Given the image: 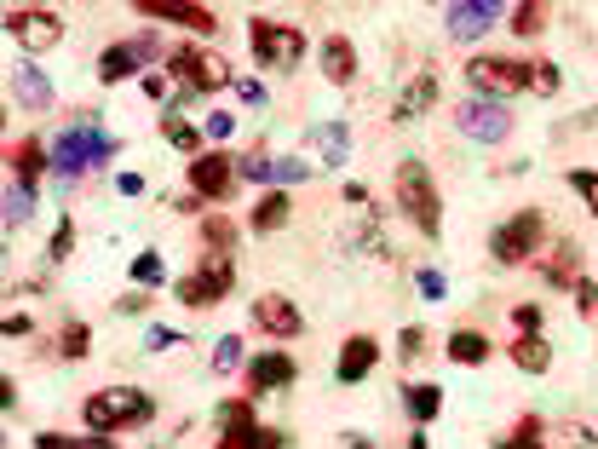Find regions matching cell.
<instances>
[{
	"mask_svg": "<svg viewBox=\"0 0 598 449\" xmlns=\"http://www.w3.org/2000/svg\"><path fill=\"white\" fill-rule=\"evenodd\" d=\"M150 415H156V398L138 392V386H110V392H92V398L81 403V421H87V432H98V438L127 432V426H150Z\"/></svg>",
	"mask_w": 598,
	"mask_h": 449,
	"instance_id": "cell-1",
	"label": "cell"
},
{
	"mask_svg": "<svg viewBox=\"0 0 598 449\" xmlns=\"http://www.w3.org/2000/svg\"><path fill=\"white\" fill-rule=\"evenodd\" d=\"M391 202L414 219L420 237H437V231H443V202H437V185H432V173H426V162H397V173H391Z\"/></svg>",
	"mask_w": 598,
	"mask_h": 449,
	"instance_id": "cell-2",
	"label": "cell"
},
{
	"mask_svg": "<svg viewBox=\"0 0 598 449\" xmlns=\"http://www.w3.org/2000/svg\"><path fill=\"white\" fill-rule=\"evenodd\" d=\"M115 156V139L98 127V121H69L58 144H52V173H81V167H104Z\"/></svg>",
	"mask_w": 598,
	"mask_h": 449,
	"instance_id": "cell-3",
	"label": "cell"
},
{
	"mask_svg": "<svg viewBox=\"0 0 598 449\" xmlns=\"http://www.w3.org/2000/svg\"><path fill=\"white\" fill-rule=\"evenodd\" d=\"M466 81H472V98H512V93H529L535 87V70L524 58H506V52H478L466 64Z\"/></svg>",
	"mask_w": 598,
	"mask_h": 449,
	"instance_id": "cell-4",
	"label": "cell"
},
{
	"mask_svg": "<svg viewBox=\"0 0 598 449\" xmlns=\"http://www.w3.org/2000/svg\"><path fill=\"white\" fill-rule=\"evenodd\" d=\"M248 47H253V58H259L271 75H288V70H299V58H305V29L276 24V18H253V24H248Z\"/></svg>",
	"mask_w": 598,
	"mask_h": 449,
	"instance_id": "cell-5",
	"label": "cell"
},
{
	"mask_svg": "<svg viewBox=\"0 0 598 449\" xmlns=\"http://www.w3.org/2000/svg\"><path fill=\"white\" fill-rule=\"evenodd\" d=\"M541 242H547V219H541V208H524L489 237V260L495 265H529L541 254Z\"/></svg>",
	"mask_w": 598,
	"mask_h": 449,
	"instance_id": "cell-6",
	"label": "cell"
},
{
	"mask_svg": "<svg viewBox=\"0 0 598 449\" xmlns=\"http://www.w3.org/2000/svg\"><path fill=\"white\" fill-rule=\"evenodd\" d=\"M213 421H219V449H282V432L259 426L253 398H225Z\"/></svg>",
	"mask_w": 598,
	"mask_h": 449,
	"instance_id": "cell-7",
	"label": "cell"
},
{
	"mask_svg": "<svg viewBox=\"0 0 598 449\" xmlns=\"http://www.w3.org/2000/svg\"><path fill=\"white\" fill-rule=\"evenodd\" d=\"M230 288H236V265H230V254H207L202 271H190V277L179 283V306L207 311V306H219Z\"/></svg>",
	"mask_w": 598,
	"mask_h": 449,
	"instance_id": "cell-8",
	"label": "cell"
},
{
	"mask_svg": "<svg viewBox=\"0 0 598 449\" xmlns=\"http://www.w3.org/2000/svg\"><path fill=\"white\" fill-rule=\"evenodd\" d=\"M167 70L184 75L190 93H219V87H230V64L207 47H173L167 52Z\"/></svg>",
	"mask_w": 598,
	"mask_h": 449,
	"instance_id": "cell-9",
	"label": "cell"
},
{
	"mask_svg": "<svg viewBox=\"0 0 598 449\" xmlns=\"http://www.w3.org/2000/svg\"><path fill=\"white\" fill-rule=\"evenodd\" d=\"M455 121H460V133H466V139H478V144L512 139V110H506V104H495V98H466Z\"/></svg>",
	"mask_w": 598,
	"mask_h": 449,
	"instance_id": "cell-10",
	"label": "cell"
},
{
	"mask_svg": "<svg viewBox=\"0 0 598 449\" xmlns=\"http://www.w3.org/2000/svg\"><path fill=\"white\" fill-rule=\"evenodd\" d=\"M6 29H12V41L23 52H52L64 41V24H58V12H46V6H23V12H6Z\"/></svg>",
	"mask_w": 598,
	"mask_h": 449,
	"instance_id": "cell-11",
	"label": "cell"
},
{
	"mask_svg": "<svg viewBox=\"0 0 598 449\" xmlns=\"http://www.w3.org/2000/svg\"><path fill=\"white\" fill-rule=\"evenodd\" d=\"M236 162H230L225 150H202L196 162H190V190L202 196V202H225L230 190H236Z\"/></svg>",
	"mask_w": 598,
	"mask_h": 449,
	"instance_id": "cell-12",
	"label": "cell"
},
{
	"mask_svg": "<svg viewBox=\"0 0 598 449\" xmlns=\"http://www.w3.org/2000/svg\"><path fill=\"white\" fill-rule=\"evenodd\" d=\"M501 0H455V6H443V29H449V41H478L483 29L501 24Z\"/></svg>",
	"mask_w": 598,
	"mask_h": 449,
	"instance_id": "cell-13",
	"label": "cell"
},
{
	"mask_svg": "<svg viewBox=\"0 0 598 449\" xmlns=\"http://www.w3.org/2000/svg\"><path fill=\"white\" fill-rule=\"evenodd\" d=\"M138 12L150 24H173V29H190V35H213L219 29V18L207 6H190V0H138Z\"/></svg>",
	"mask_w": 598,
	"mask_h": 449,
	"instance_id": "cell-14",
	"label": "cell"
},
{
	"mask_svg": "<svg viewBox=\"0 0 598 449\" xmlns=\"http://www.w3.org/2000/svg\"><path fill=\"white\" fill-rule=\"evenodd\" d=\"M253 329L271 334V340H294V334L305 329V317H299V306L288 294H259V300H253Z\"/></svg>",
	"mask_w": 598,
	"mask_h": 449,
	"instance_id": "cell-15",
	"label": "cell"
},
{
	"mask_svg": "<svg viewBox=\"0 0 598 449\" xmlns=\"http://www.w3.org/2000/svg\"><path fill=\"white\" fill-rule=\"evenodd\" d=\"M294 375H299V363L288 352H253V363H248V398L259 403L265 392H282V386H294Z\"/></svg>",
	"mask_w": 598,
	"mask_h": 449,
	"instance_id": "cell-16",
	"label": "cell"
},
{
	"mask_svg": "<svg viewBox=\"0 0 598 449\" xmlns=\"http://www.w3.org/2000/svg\"><path fill=\"white\" fill-rule=\"evenodd\" d=\"M12 104H23L29 116L52 110V81H46L35 64H18V70H12Z\"/></svg>",
	"mask_w": 598,
	"mask_h": 449,
	"instance_id": "cell-17",
	"label": "cell"
},
{
	"mask_svg": "<svg viewBox=\"0 0 598 449\" xmlns=\"http://www.w3.org/2000/svg\"><path fill=\"white\" fill-rule=\"evenodd\" d=\"M374 363H380V340L374 334H351L340 346V380H368Z\"/></svg>",
	"mask_w": 598,
	"mask_h": 449,
	"instance_id": "cell-18",
	"label": "cell"
},
{
	"mask_svg": "<svg viewBox=\"0 0 598 449\" xmlns=\"http://www.w3.org/2000/svg\"><path fill=\"white\" fill-rule=\"evenodd\" d=\"M322 75H328L334 87H351V81H357V47H351L345 35H328V41H322Z\"/></svg>",
	"mask_w": 598,
	"mask_h": 449,
	"instance_id": "cell-19",
	"label": "cell"
},
{
	"mask_svg": "<svg viewBox=\"0 0 598 449\" xmlns=\"http://www.w3.org/2000/svg\"><path fill=\"white\" fill-rule=\"evenodd\" d=\"M6 167H12V179H18V185H29L35 190V179H41L46 167V150H41V139H23V144H12V150H6Z\"/></svg>",
	"mask_w": 598,
	"mask_h": 449,
	"instance_id": "cell-20",
	"label": "cell"
},
{
	"mask_svg": "<svg viewBox=\"0 0 598 449\" xmlns=\"http://www.w3.org/2000/svg\"><path fill=\"white\" fill-rule=\"evenodd\" d=\"M138 64H144V52H138L133 41H121V47H104V52H98V81H104V87H115V81H127Z\"/></svg>",
	"mask_w": 598,
	"mask_h": 449,
	"instance_id": "cell-21",
	"label": "cell"
},
{
	"mask_svg": "<svg viewBox=\"0 0 598 449\" xmlns=\"http://www.w3.org/2000/svg\"><path fill=\"white\" fill-rule=\"evenodd\" d=\"M248 225L259 231V237H265V231H282V225H288V190H265V196L253 202Z\"/></svg>",
	"mask_w": 598,
	"mask_h": 449,
	"instance_id": "cell-22",
	"label": "cell"
},
{
	"mask_svg": "<svg viewBox=\"0 0 598 449\" xmlns=\"http://www.w3.org/2000/svg\"><path fill=\"white\" fill-rule=\"evenodd\" d=\"M437 104V75H414L409 93L397 98V110H391V121H414L420 110H432Z\"/></svg>",
	"mask_w": 598,
	"mask_h": 449,
	"instance_id": "cell-23",
	"label": "cell"
},
{
	"mask_svg": "<svg viewBox=\"0 0 598 449\" xmlns=\"http://www.w3.org/2000/svg\"><path fill=\"white\" fill-rule=\"evenodd\" d=\"M506 352H512V363H518L524 375H547V369H552V352H547V340H541V334H518Z\"/></svg>",
	"mask_w": 598,
	"mask_h": 449,
	"instance_id": "cell-24",
	"label": "cell"
},
{
	"mask_svg": "<svg viewBox=\"0 0 598 449\" xmlns=\"http://www.w3.org/2000/svg\"><path fill=\"white\" fill-rule=\"evenodd\" d=\"M489 352H495V346H489V334H478V329H455V334H449V357H455L460 369H478Z\"/></svg>",
	"mask_w": 598,
	"mask_h": 449,
	"instance_id": "cell-25",
	"label": "cell"
},
{
	"mask_svg": "<svg viewBox=\"0 0 598 449\" xmlns=\"http://www.w3.org/2000/svg\"><path fill=\"white\" fill-rule=\"evenodd\" d=\"M161 139L173 144L179 156H190V162H196V156H202L207 127H196V121H179V116H167V121H161Z\"/></svg>",
	"mask_w": 598,
	"mask_h": 449,
	"instance_id": "cell-26",
	"label": "cell"
},
{
	"mask_svg": "<svg viewBox=\"0 0 598 449\" xmlns=\"http://www.w3.org/2000/svg\"><path fill=\"white\" fill-rule=\"evenodd\" d=\"M547 283H558V288H575V283H581V248H575V242H558V248H552Z\"/></svg>",
	"mask_w": 598,
	"mask_h": 449,
	"instance_id": "cell-27",
	"label": "cell"
},
{
	"mask_svg": "<svg viewBox=\"0 0 598 449\" xmlns=\"http://www.w3.org/2000/svg\"><path fill=\"white\" fill-rule=\"evenodd\" d=\"M403 409H409L420 426L437 421V409H443V386H409V392H403Z\"/></svg>",
	"mask_w": 598,
	"mask_h": 449,
	"instance_id": "cell-28",
	"label": "cell"
},
{
	"mask_svg": "<svg viewBox=\"0 0 598 449\" xmlns=\"http://www.w3.org/2000/svg\"><path fill=\"white\" fill-rule=\"evenodd\" d=\"M29 219H35V190L12 179V185H6V231H18Z\"/></svg>",
	"mask_w": 598,
	"mask_h": 449,
	"instance_id": "cell-29",
	"label": "cell"
},
{
	"mask_svg": "<svg viewBox=\"0 0 598 449\" xmlns=\"http://www.w3.org/2000/svg\"><path fill=\"white\" fill-rule=\"evenodd\" d=\"M35 449H121L115 438H98V432H81V438H69V432H41Z\"/></svg>",
	"mask_w": 598,
	"mask_h": 449,
	"instance_id": "cell-30",
	"label": "cell"
},
{
	"mask_svg": "<svg viewBox=\"0 0 598 449\" xmlns=\"http://www.w3.org/2000/svg\"><path fill=\"white\" fill-rule=\"evenodd\" d=\"M133 283L138 288H161V283H167V260H161L156 248H144V254L133 260Z\"/></svg>",
	"mask_w": 598,
	"mask_h": 449,
	"instance_id": "cell-31",
	"label": "cell"
},
{
	"mask_svg": "<svg viewBox=\"0 0 598 449\" xmlns=\"http://www.w3.org/2000/svg\"><path fill=\"white\" fill-rule=\"evenodd\" d=\"M202 242L213 248V254H230V248H236V225L219 219V213H207V219H202Z\"/></svg>",
	"mask_w": 598,
	"mask_h": 449,
	"instance_id": "cell-32",
	"label": "cell"
},
{
	"mask_svg": "<svg viewBox=\"0 0 598 449\" xmlns=\"http://www.w3.org/2000/svg\"><path fill=\"white\" fill-rule=\"evenodd\" d=\"M311 139L322 144V156H328V167H345V127H340V121H322V127L311 133Z\"/></svg>",
	"mask_w": 598,
	"mask_h": 449,
	"instance_id": "cell-33",
	"label": "cell"
},
{
	"mask_svg": "<svg viewBox=\"0 0 598 449\" xmlns=\"http://www.w3.org/2000/svg\"><path fill=\"white\" fill-rule=\"evenodd\" d=\"M541 29H547V6H541V0H529V6H512V35H541Z\"/></svg>",
	"mask_w": 598,
	"mask_h": 449,
	"instance_id": "cell-34",
	"label": "cell"
},
{
	"mask_svg": "<svg viewBox=\"0 0 598 449\" xmlns=\"http://www.w3.org/2000/svg\"><path fill=\"white\" fill-rule=\"evenodd\" d=\"M495 449H547V444H541V421H535V415H524V421L512 426Z\"/></svg>",
	"mask_w": 598,
	"mask_h": 449,
	"instance_id": "cell-35",
	"label": "cell"
},
{
	"mask_svg": "<svg viewBox=\"0 0 598 449\" xmlns=\"http://www.w3.org/2000/svg\"><path fill=\"white\" fill-rule=\"evenodd\" d=\"M87 346H92V329H87V323H64V334H58V352H64L69 363H81V357H87Z\"/></svg>",
	"mask_w": 598,
	"mask_h": 449,
	"instance_id": "cell-36",
	"label": "cell"
},
{
	"mask_svg": "<svg viewBox=\"0 0 598 449\" xmlns=\"http://www.w3.org/2000/svg\"><path fill=\"white\" fill-rule=\"evenodd\" d=\"M236 173H242V179H253V185H265V179H276V162L265 156V150H259V144H253L248 156L236 162Z\"/></svg>",
	"mask_w": 598,
	"mask_h": 449,
	"instance_id": "cell-37",
	"label": "cell"
},
{
	"mask_svg": "<svg viewBox=\"0 0 598 449\" xmlns=\"http://www.w3.org/2000/svg\"><path fill=\"white\" fill-rule=\"evenodd\" d=\"M570 190L587 202V213L598 219V173H593V167H570Z\"/></svg>",
	"mask_w": 598,
	"mask_h": 449,
	"instance_id": "cell-38",
	"label": "cell"
},
{
	"mask_svg": "<svg viewBox=\"0 0 598 449\" xmlns=\"http://www.w3.org/2000/svg\"><path fill=\"white\" fill-rule=\"evenodd\" d=\"M213 369H219V375H230V369H242V340H236V334H225V340L213 346Z\"/></svg>",
	"mask_w": 598,
	"mask_h": 449,
	"instance_id": "cell-39",
	"label": "cell"
},
{
	"mask_svg": "<svg viewBox=\"0 0 598 449\" xmlns=\"http://www.w3.org/2000/svg\"><path fill=\"white\" fill-rule=\"evenodd\" d=\"M69 254H75V225H69V219H64V225L52 231V242H46V260H52V265H64Z\"/></svg>",
	"mask_w": 598,
	"mask_h": 449,
	"instance_id": "cell-40",
	"label": "cell"
},
{
	"mask_svg": "<svg viewBox=\"0 0 598 449\" xmlns=\"http://www.w3.org/2000/svg\"><path fill=\"white\" fill-rule=\"evenodd\" d=\"M397 357H403V363L426 357V329H403V334H397Z\"/></svg>",
	"mask_w": 598,
	"mask_h": 449,
	"instance_id": "cell-41",
	"label": "cell"
},
{
	"mask_svg": "<svg viewBox=\"0 0 598 449\" xmlns=\"http://www.w3.org/2000/svg\"><path fill=\"white\" fill-rule=\"evenodd\" d=\"M311 173H317V167H305L299 156H282V162H276V185H294V179H311Z\"/></svg>",
	"mask_w": 598,
	"mask_h": 449,
	"instance_id": "cell-42",
	"label": "cell"
},
{
	"mask_svg": "<svg viewBox=\"0 0 598 449\" xmlns=\"http://www.w3.org/2000/svg\"><path fill=\"white\" fill-rule=\"evenodd\" d=\"M414 283H420V294H426V300H443V294H449V283H443V271H420Z\"/></svg>",
	"mask_w": 598,
	"mask_h": 449,
	"instance_id": "cell-43",
	"label": "cell"
},
{
	"mask_svg": "<svg viewBox=\"0 0 598 449\" xmlns=\"http://www.w3.org/2000/svg\"><path fill=\"white\" fill-rule=\"evenodd\" d=\"M512 323H518V334H535L541 329V306H512Z\"/></svg>",
	"mask_w": 598,
	"mask_h": 449,
	"instance_id": "cell-44",
	"label": "cell"
},
{
	"mask_svg": "<svg viewBox=\"0 0 598 449\" xmlns=\"http://www.w3.org/2000/svg\"><path fill=\"white\" fill-rule=\"evenodd\" d=\"M207 133H213V139H230V133H236V116H230V110H213V116H207Z\"/></svg>",
	"mask_w": 598,
	"mask_h": 449,
	"instance_id": "cell-45",
	"label": "cell"
},
{
	"mask_svg": "<svg viewBox=\"0 0 598 449\" xmlns=\"http://www.w3.org/2000/svg\"><path fill=\"white\" fill-rule=\"evenodd\" d=\"M535 93H558V64H535Z\"/></svg>",
	"mask_w": 598,
	"mask_h": 449,
	"instance_id": "cell-46",
	"label": "cell"
},
{
	"mask_svg": "<svg viewBox=\"0 0 598 449\" xmlns=\"http://www.w3.org/2000/svg\"><path fill=\"white\" fill-rule=\"evenodd\" d=\"M115 311H121V317H144V311H150V300H144V294H121V300H115Z\"/></svg>",
	"mask_w": 598,
	"mask_h": 449,
	"instance_id": "cell-47",
	"label": "cell"
},
{
	"mask_svg": "<svg viewBox=\"0 0 598 449\" xmlns=\"http://www.w3.org/2000/svg\"><path fill=\"white\" fill-rule=\"evenodd\" d=\"M144 346H150V352H161V346H179V329H161V323H156V329L144 334Z\"/></svg>",
	"mask_w": 598,
	"mask_h": 449,
	"instance_id": "cell-48",
	"label": "cell"
},
{
	"mask_svg": "<svg viewBox=\"0 0 598 449\" xmlns=\"http://www.w3.org/2000/svg\"><path fill=\"white\" fill-rule=\"evenodd\" d=\"M575 300H581V311H598V288L581 277V283H575Z\"/></svg>",
	"mask_w": 598,
	"mask_h": 449,
	"instance_id": "cell-49",
	"label": "cell"
},
{
	"mask_svg": "<svg viewBox=\"0 0 598 449\" xmlns=\"http://www.w3.org/2000/svg\"><path fill=\"white\" fill-rule=\"evenodd\" d=\"M115 190H121V196H144V179H138V173H121V179H115Z\"/></svg>",
	"mask_w": 598,
	"mask_h": 449,
	"instance_id": "cell-50",
	"label": "cell"
},
{
	"mask_svg": "<svg viewBox=\"0 0 598 449\" xmlns=\"http://www.w3.org/2000/svg\"><path fill=\"white\" fill-rule=\"evenodd\" d=\"M236 93L248 98V104H265V87H259V81H236Z\"/></svg>",
	"mask_w": 598,
	"mask_h": 449,
	"instance_id": "cell-51",
	"label": "cell"
},
{
	"mask_svg": "<svg viewBox=\"0 0 598 449\" xmlns=\"http://www.w3.org/2000/svg\"><path fill=\"white\" fill-rule=\"evenodd\" d=\"M144 93L161 98V93H167V75H161V70H156V75H144Z\"/></svg>",
	"mask_w": 598,
	"mask_h": 449,
	"instance_id": "cell-52",
	"label": "cell"
},
{
	"mask_svg": "<svg viewBox=\"0 0 598 449\" xmlns=\"http://www.w3.org/2000/svg\"><path fill=\"white\" fill-rule=\"evenodd\" d=\"M409 449H426V432H414V438H409Z\"/></svg>",
	"mask_w": 598,
	"mask_h": 449,
	"instance_id": "cell-53",
	"label": "cell"
}]
</instances>
